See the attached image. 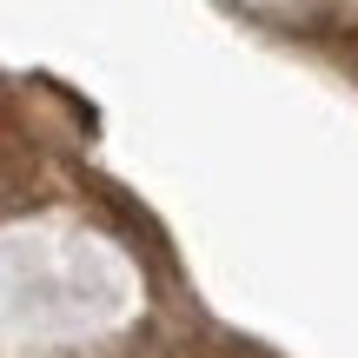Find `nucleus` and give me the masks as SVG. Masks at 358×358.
Returning <instances> with one entry per match:
<instances>
[]
</instances>
